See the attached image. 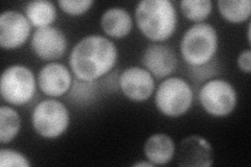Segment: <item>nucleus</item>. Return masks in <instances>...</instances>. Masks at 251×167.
<instances>
[{
	"label": "nucleus",
	"mask_w": 251,
	"mask_h": 167,
	"mask_svg": "<svg viewBox=\"0 0 251 167\" xmlns=\"http://www.w3.org/2000/svg\"><path fill=\"white\" fill-rule=\"evenodd\" d=\"M117 58L119 50L111 40L90 35L74 46L69 54V67L76 78L94 82L111 72Z\"/></svg>",
	"instance_id": "1"
},
{
	"label": "nucleus",
	"mask_w": 251,
	"mask_h": 167,
	"mask_svg": "<svg viewBox=\"0 0 251 167\" xmlns=\"http://www.w3.org/2000/svg\"><path fill=\"white\" fill-rule=\"evenodd\" d=\"M135 22L147 39L163 42L175 33L178 16L171 0H143L136 5Z\"/></svg>",
	"instance_id": "2"
},
{
	"label": "nucleus",
	"mask_w": 251,
	"mask_h": 167,
	"mask_svg": "<svg viewBox=\"0 0 251 167\" xmlns=\"http://www.w3.org/2000/svg\"><path fill=\"white\" fill-rule=\"evenodd\" d=\"M218 46L217 29L209 23H196L184 33L180 42V53L188 66H199L215 59Z\"/></svg>",
	"instance_id": "3"
},
{
	"label": "nucleus",
	"mask_w": 251,
	"mask_h": 167,
	"mask_svg": "<svg viewBox=\"0 0 251 167\" xmlns=\"http://www.w3.org/2000/svg\"><path fill=\"white\" fill-rule=\"evenodd\" d=\"M37 79L27 66L15 64L6 67L0 78V93L4 101L12 106H25L34 98Z\"/></svg>",
	"instance_id": "4"
},
{
	"label": "nucleus",
	"mask_w": 251,
	"mask_h": 167,
	"mask_svg": "<svg viewBox=\"0 0 251 167\" xmlns=\"http://www.w3.org/2000/svg\"><path fill=\"white\" fill-rule=\"evenodd\" d=\"M194 91L185 79L177 76L168 77L159 85L155 93L157 110L168 117H179L191 109Z\"/></svg>",
	"instance_id": "5"
},
{
	"label": "nucleus",
	"mask_w": 251,
	"mask_h": 167,
	"mask_svg": "<svg viewBox=\"0 0 251 167\" xmlns=\"http://www.w3.org/2000/svg\"><path fill=\"white\" fill-rule=\"evenodd\" d=\"M30 120L33 129L39 136L56 139L68 129L70 115L64 103L50 98L37 103L31 112Z\"/></svg>",
	"instance_id": "6"
},
{
	"label": "nucleus",
	"mask_w": 251,
	"mask_h": 167,
	"mask_svg": "<svg viewBox=\"0 0 251 167\" xmlns=\"http://www.w3.org/2000/svg\"><path fill=\"white\" fill-rule=\"evenodd\" d=\"M198 97L203 110L214 117L228 116L238 103L237 91L228 81L222 78H213L204 83Z\"/></svg>",
	"instance_id": "7"
},
{
	"label": "nucleus",
	"mask_w": 251,
	"mask_h": 167,
	"mask_svg": "<svg viewBox=\"0 0 251 167\" xmlns=\"http://www.w3.org/2000/svg\"><path fill=\"white\" fill-rule=\"evenodd\" d=\"M67 38L60 28L47 26L38 28L30 40V47L39 59L54 62L67 50Z\"/></svg>",
	"instance_id": "8"
},
{
	"label": "nucleus",
	"mask_w": 251,
	"mask_h": 167,
	"mask_svg": "<svg viewBox=\"0 0 251 167\" xmlns=\"http://www.w3.org/2000/svg\"><path fill=\"white\" fill-rule=\"evenodd\" d=\"M119 85L126 97L134 102H143L152 96L155 78L147 69L132 66L120 74Z\"/></svg>",
	"instance_id": "9"
},
{
	"label": "nucleus",
	"mask_w": 251,
	"mask_h": 167,
	"mask_svg": "<svg viewBox=\"0 0 251 167\" xmlns=\"http://www.w3.org/2000/svg\"><path fill=\"white\" fill-rule=\"evenodd\" d=\"M31 24L26 16L17 11H5L0 15V45L4 49H16L30 36Z\"/></svg>",
	"instance_id": "10"
},
{
	"label": "nucleus",
	"mask_w": 251,
	"mask_h": 167,
	"mask_svg": "<svg viewBox=\"0 0 251 167\" xmlns=\"http://www.w3.org/2000/svg\"><path fill=\"white\" fill-rule=\"evenodd\" d=\"M73 82L70 70L59 62H50L44 65L37 76L39 88L50 97H61L67 94Z\"/></svg>",
	"instance_id": "11"
},
{
	"label": "nucleus",
	"mask_w": 251,
	"mask_h": 167,
	"mask_svg": "<svg viewBox=\"0 0 251 167\" xmlns=\"http://www.w3.org/2000/svg\"><path fill=\"white\" fill-rule=\"evenodd\" d=\"M176 155L179 166L208 167L214 163L211 144L198 135L186 137L180 142Z\"/></svg>",
	"instance_id": "12"
},
{
	"label": "nucleus",
	"mask_w": 251,
	"mask_h": 167,
	"mask_svg": "<svg viewBox=\"0 0 251 167\" xmlns=\"http://www.w3.org/2000/svg\"><path fill=\"white\" fill-rule=\"evenodd\" d=\"M141 63L155 78L162 79L174 72L178 59L172 47L156 43L147 47L141 57Z\"/></svg>",
	"instance_id": "13"
},
{
	"label": "nucleus",
	"mask_w": 251,
	"mask_h": 167,
	"mask_svg": "<svg viewBox=\"0 0 251 167\" xmlns=\"http://www.w3.org/2000/svg\"><path fill=\"white\" fill-rule=\"evenodd\" d=\"M148 161L156 165H166L175 157L176 145L167 134L157 133L149 137L144 146Z\"/></svg>",
	"instance_id": "14"
},
{
	"label": "nucleus",
	"mask_w": 251,
	"mask_h": 167,
	"mask_svg": "<svg viewBox=\"0 0 251 167\" xmlns=\"http://www.w3.org/2000/svg\"><path fill=\"white\" fill-rule=\"evenodd\" d=\"M100 26L104 33L114 39L127 37L133 27V19L124 7H110L104 12L100 18Z\"/></svg>",
	"instance_id": "15"
},
{
	"label": "nucleus",
	"mask_w": 251,
	"mask_h": 167,
	"mask_svg": "<svg viewBox=\"0 0 251 167\" xmlns=\"http://www.w3.org/2000/svg\"><path fill=\"white\" fill-rule=\"evenodd\" d=\"M25 16L31 26L38 28L50 26L57 19V9L47 0H35L25 5Z\"/></svg>",
	"instance_id": "16"
},
{
	"label": "nucleus",
	"mask_w": 251,
	"mask_h": 167,
	"mask_svg": "<svg viewBox=\"0 0 251 167\" xmlns=\"http://www.w3.org/2000/svg\"><path fill=\"white\" fill-rule=\"evenodd\" d=\"M218 9L223 19L230 23H243L251 15L250 0H219Z\"/></svg>",
	"instance_id": "17"
},
{
	"label": "nucleus",
	"mask_w": 251,
	"mask_h": 167,
	"mask_svg": "<svg viewBox=\"0 0 251 167\" xmlns=\"http://www.w3.org/2000/svg\"><path fill=\"white\" fill-rule=\"evenodd\" d=\"M21 129L19 113L10 106L0 107V142L6 144L13 141Z\"/></svg>",
	"instance_id": "18"
},
{
	"label": "nucleus",
	"mask_w": 251,
	"mask_h": 167,
	"mask_svg": "<svg viewBox=\"0 0 251 167\" xmlns=\"http://www.w3.org/2000/svg\"><path fill=\"white\" fill-rule=\"evenodd\" d=\"M98 81L87 82L82 79L75 78L72 88H70L68 94V98L74 105L76 106H86L89 105L93 100H96L99 93Z\"/></svg>",
	"instance_id": "19"
},
{
	"label": "nucleus",
	"mask_w": 251,
	"mask_h": 167,
	"mask_svg": "<svg viewBox=\"0 0 251 167\" xmlns=\"http://www.w3.org/2000/svg\"><path fill=\"white\" fill-rule=\"evenodd\" d=\"M179 5L184 17L196 23L206 20L213 11L211 0H182Z\"/></svg>",
	"instance_id": "20"
},
{
	"label": "nucleus",
	"mask_w": 251,
	"mask_h": 167,
	"mask_svg": "<svg viewBox=\"0 0 251 167\" xmlns=\"http://www.w3.org/2000/svg\"><path fill=\"white\" fill-rule=\"evenodd\" d=\"M220 72H221V67L218 60L214 59L206 64L199 66H188L187 74L195 84H204L210 79L215 78Z\"/></svg>",
	"instance_id": "21"
},
{
	"label": "nucleus",
	"mask_w": 251,
	"mask_h": 167,
	"mask_svg": "<svg viewBox=\"0 0 251 167\" xmlns=\"http://www.w3.org/2000/svg\"><path fill=\"white\" fill-rule=\"evenodd\" d=\"M31 164L26 156L11 148L0 149V166L1 167H29Z\"/></svg>",
	"instance_id": "22"
},
{
	"label": "nucleus",
	"mask_w": 251,
	"mask_h": 167,
	"mask_svg": "<svg viewBox=\"0 0 251 167\" xmlns=\"http://www.w3.org/2000/svg\"><path fill=\"white\" fill-rule=\"evenodd\" d=\"M60 9L69 16H81L87 13L94 4L93 0H60Z\"/></svg>",
	"instance_id": "23"
},
{
	"label": "nucleus",
	"mask_w": 251,
	"mask_h": 167,
	"mask_svg": "<svg viewBox=\"0 0 251 167\" xmlns=\"http://www.w3.org/2000/svg\"><path fill=\"white\" fill-rule=\"evenodd\" d=\"M238 66L241 71L245 73L251 72V50H243L238 57Z\"/></svg>",
	"instance_id": "24"
},
{
	"label": "nucleus",
	"mask_w": 251,
	"mask_h": 167,
	"mask_svg": "<svg viewBox=\"0 0 251 167\" xmlns=\"http://www.w3.org/2000/svg\"><path fill=\"white\" fill-rule=\"evenodd\" d=\"M133 166H134V167H143V166H145V167H154L155 165L153 163H151L150 161H148V162H146V161H139L137 163L133 164Z\"/></svg>",
	"instance_id": "25"
},
{
	"label": "nucleus",
	"mask_w": 251,
	"mask_h": 167,
	"mask_svg": "<svg viewBox=\"0 0 251 167\" xmlns=\"http://www.w3.org/2000/svg\"><path fill=\"white\" fill-rule=\"evenodd\" d=\"M250 25H251V22L249 21L248 28H247V40H248V43L249 44H250Z\"/></svg>",
	"instance_id": "26"
}]
</instances>
